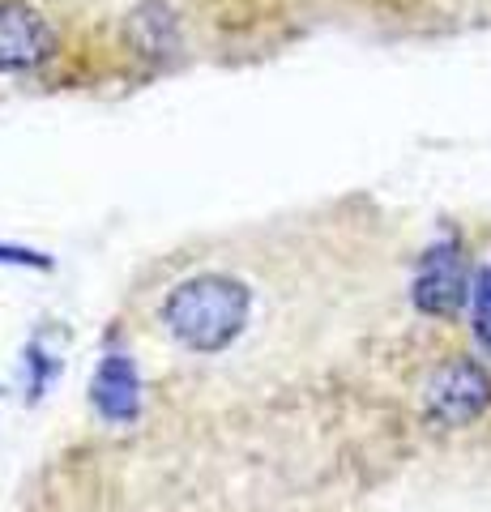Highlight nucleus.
<instances>
[{
  "mask_svg": "<svg viewBox=\"0 0 491 512\" xmlns=\"http://www.w3.org/2000/svg\"><path fill=\"white\" fill-rule=\"evenodd\" d=\"M252 316V291L248 282L205 269L176 282L158 308L167 338L188 355H223V350L248 329Z\"/></svg>",
  "mask_w": 491,
  "mask_h": 512,
  "instance_id": "1",
  "label": "nucleus"
},
{
  "mask_svg": "<svg viewBox=\"0 0 491 512\" xmlns=\"http://www.w3.org/2000/svg\"><path fill=\"white\" fill-rule=\"evenodd\" d=\"M487 406H491V376L483 372V363L466 355L440 363L423 389V414L436 427H466L483 419Z\"/></svg>",
  "mask_w": 491,
  "mask_h": 512,
  "instance_id": "2",
  "label": "nucleus"
},
{
  "mask_svg": "<svg viewBox=\"0 0 491 512\" xmlns=\"http://www.w3.org/2000/svg\"><path fill=\"white\" fill-rule=\"evenodd\" d=\"M470 265L457 239H440L419 256V269H415V282H410V299L423 316H440L449 320L457 316L470 303Z\"/></svg>",
  "mask_w": 491,
  "mask_h": 512,
  "instance_id": "3",
  "label": "nucleus"
},
{
  "mask_svg": "<svg viewBox=\"0 0 491 512\" xmlns=\"http://www.w3.org/2000/svg\"><path fill=\"white\" fill-rule=\"evenodd\" d=\"M56 52V30L26 0H0V77L30 73Z\"/></svg>",
  "mask_w": 491,
  "mask_h": 512,
  "instance_id": "4",
  "label": "nucleus"
},
{
  "mask_svg": "<svg viewBox=\"0 0 491 512\" xmlns=\"http://www.w3.org/2000/svg\"><path fill=\"white\" fill-rule=\"evenodd\" d=\"M90 406L103 423H116V427L137 419L141 414V372H137L133 355L112 350V355L99 359L94 380H90Z\"/></svg>",
  "mask_w": 491,
  "mask_h": 512,
  "instance_id": "5",
  "label": "nucleus"
},
{
  "mask_svg": "<svg viewBox=\"0 0 491 512\" xmlns=\"http://www.w3.org/2000/svg\"><path fill=\"white\" fill-rule=\"evenodd\" d=\"M129 26H133V39H137V47L146 56H163V52H171V47L180 43L176 18H171L163 5H141L129 18Z\"/></svg>",
  "mask_w": 491,
  "mask_h": 512,
  "instance_id": "6",
  "label": "nucleus"
},
{
  "mask_svg": "<svg viewBox=\"0 0 491 512\" xmlns=\"http://www.w3.org/2000/svg\"><path fill=\"white\" fill-rule=\"evenodd\" d=\"M56 372H60V359L52 355V350H47L39 338L26 342V350H22V384H26V393L39 397L47 384H52Z\"/></svg>",
  "mask_w": 491,
  "mask_h": 512,
  "instance_id": "7",
  "label": "nucleus"
},
{
  "mask_svg": "<svg viewBox=\"0 0 491 512\" xmlns=\"http://www.w3.org/2000/svg\"><path fill=\"white\" fill-rule=\"evenodd\" d=\"M470 329L491 355V265H479V274L470 282Z\"/></svg>",
  "mask_w": 491,
  "mask_h": 512,
  "instance_id": "8",
  "label": "nucleus"
}]
</instances>
